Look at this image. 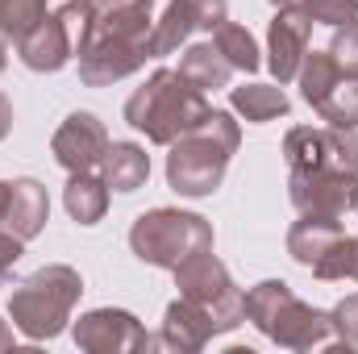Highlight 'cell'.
<instances>
[{
  "mask_svg": "<svg viewBox=\"0 0 358 354\" xmlns=\"http://www.w3.org/2000/svg\"><path fill=\"white\" fill-rule=\"evenodd\" d=\"M213 242H217L213 221L200 213H187V208H150L129 225L134 259L150 267H167V271H176L196 250H213Z\"/></svg>",
  "mask_w": 358,
  "mask_h": 354,
  "instance_id": "cell-6",
  "label": "cell"
},
{
  "mask_svg": "<svg viewBox=\"0 0 358 354\" xmlns=\"http://www.w3.org/2000/svg\"><path fill=\"white\" fill-rule=\"evenodd\" d=\"M76 346L88 354H134V351H150V334L146 325L125 313V309H92L71 325Z\"/></svg>",
  "mask_w": 358,
  "mask_h": 354,
  "instance_id": "cell-10",
  "label": "cell"
},
{
  "mask_svg": "<svg viewBox=\"0 0 358 354\" xmlns=\"http://www.w3.org/2000/svg\"><path fill=\"white\" fill-rule=\"evenodd\" d=\"M329 321H334V338H338L342 346L358 351V292L342 296V300L329 309Z\"/></svg>",
  "mask_w": 358,
  "mask_h": 354,
  "instance_id": "cell-29",
  "label": "cell"
},
{
  "mask_svg": "<svg viewBox=\"0 0 358 354\" xmlns=\"http://www.w3.org/2000/svg\"><path fill=\"white\" fill-rule=\"evenodd\" d=\"M317 113L334 129H358V80H342L338 88L317 104Z\"/></svg>",
  "mask_w": 358,
  "mask_h": 354,
  "instance_id": "cell-25",
  "label": "cell"
},
{
  "mask_svg": "<svg viewBox=\"0 0 358 354\" xmlns=\"http://www.w3.org/2000/svg\"><path fill=\"white\" fill-rule=\"evenodd\" d=\"M350 279H358V259H355V271H350Z\"/></svg>",
  "mask_w": 358,
  "mask_h": 354,
  "instance_id": "cell-37",
  "label": "cell"
},
{
  "mask_svg": "<svg viewBox=\"0 0 358 354\" xmlns=\"http://www.w3.org/2000/svg\"><path fill=\"white\" fill-rule=\"evenodd\" d=\"M80 296H84V279H80L76 267L46 263L13 288V296H8V321L29 342H50V338H59L67 330L71 309L80 304Z\"/></svg>",
  "mask_w": 358,
  "mask_h": 354,
  "instance_id": "cell-5",
  "label": "cell"
},
{
  "mask_svg": "<svg viewBox=\"0 0 358 354\" xmlns=\"http://www.w3.org/2000/svg\"><path fill=\"white\" fill-rule=\"evenodd\" d=\"M283 163H287V171L321 167L325 163V129H313V125L287 129V138H283Z\"/></svg>",
  "mask_w": 358,
  "mask_h": 354,
  "instance_id": "cell-23",
  "label": "cell"
},
{
  "mask_svg": "<svg viewBox=\"0 0 358 354\" xmlns=\"http://www.w3.org/2000/svg\"><path fill=\"white\" fill-rule=\"evenodd\" d=\"M46 13H50L46 0H0V38L21 42Z\"/></svg>",
  "mask_w": 358,
  "mask_h": 354,
  "instance_id": "cell-24",
  "label": "cell"
},
{
  "mask_svg": "<svg viewBox=\"0 0 358 354\" xmlns=\"http://www.w3.org/2000/svg\"><path fill=\"white\" fill-rule=\"evenodd\" d=\"M246 321L283 351H325L334 342L329 313L300 300L283 279H263L246 292Z\"/></svg>",
  "mask_w": 358,
  "mask_h": 354,
  "instance_id": "cell-4",
  "label": "cell"
},
{
  "mask_svg": "<svg viewBox=\"0 0 358 354\" xmlns=\"http://www.w3.org/2000/svg\"><path fill=\"white\" fill-rule=\"evenodd\" d=\"M63 204H67L71 221H80V225L104 221V213H108V183H104V176L76 171L67 179V187H63Z\"/></svg>",
  "mask_w": 358,
  "mask_h": 354,
  "instance_id": "cell-20",
  "label": "cell"
},
{
  "mask_svg": "<svg viewBox=\"0 0 358 354\" xmlns=\"http://www.w3.org/2000/svg\"><path fill=\"white\" fill-rule=\"evenodd\" d=\"M4 283H8V275H0V288H4Z\"/></svg>",
  "mask_w": 358,
  "mask_h": 354,
  "instance_id": "cell-38",
  "label": "cell"
},
{
  "mask_svg": "<svg viewBox=\"0 0 358 354\" xmlns=\"http://www.w3.org/2000/svg\"><path fill=\"white\" fill-rule=\"evenodd\" d=\"M4 63H8V42L0 38V71H4Z\"/></svg>",
  "mask_w": 358,
  "mask_h": 354,
  "instance_id": "cell-35",
  "label": "cell"
},
{
  "mask_svg": "<svg viewBox=\"0 0 358 354\" xmlns=\"http://www.w3.org/2000/svg\"><path fill=\"white\" fill-rule=\"evenodd\" d=\"M321 167L358 176V129H334V125H325V163Z\"/></svg>",
  "mask_w": 358,
  "mask_h": 354,
  "instance_id": "cell-26",
  "label": "cell"
},
{
  "mask_svg": "<svg viewBox=\"0 0 358 354\" xmlns=\"http://www.w3.org/2000/svg\"><path fill=\"white\" fill-rule=\"evenodd\" d=\"M92 13H96V4H88V0H67L63 8L46 13V17L17 42V59H21L29 71H38V76L63 71L71 59H80V46H84V38H88Z\"/></svg>",
  "mask_w": 358,
  "mask_h": 354,
  "instance_id": "cell-7",
  "label": "cell"
},
{
  "mask_svg": "<svg viewBox=\"0 0 358 354\" xmlns=\"http://www.w3.org/2000/svg\"><path fill=\"white\" fill-rule=\"evenodd\" d=\"M313 38V17L300 4H283L267 25V67L275 84H292Z\"/></svg>",
  "mask_w": 358,
  "mask_h": 354,
  "instance_id": "cell-13",
  "label": "cell"
},
{
  "mask_svg": "<svg viewBox=\"0 0 358 354\" xmlns=\"http://www.w3.org/2000/svg\"><path fill=\"white\" fill-rule=\"evenodd\" d=\"M229 108L250 125H267L275 117H287L292 104L283 84H242V88H229Z\"/></svg>",
  "mask_w": 358,
  "mask_h": 354,
  "instance_id": "cell-19",
  "label": "cell"
},
{
  "mask_svg": "<svg viewBox=\"0 0 358 354\" xmlns=\"http://www.w3.org/2000/svg\"><path fill=\"white\" fill-rule=\"evenodd\" d=\"M88 4H104V0H88Z\"/></svg>",
  "mask_w": 358,
  "mask_h": 354,
  "instance_id": "cell-39",
  "label": "cell"
},
{
  "mask_svg": "<svg viewBox=\"0 0 358 354\" xmlns=\"http://www.w3.org/2000/svg\"><path fill=\"white\" fill-rule=\"evenodd\" d=\"M287 200L296 204V213L342 221L346 213H355L358 204V176L334 171V167L287 171Z\"/></svg>",
  "mask_w": 358,
  "mask_h": 354,
  "instance_id": "cell-9",
  "label": "cell"
},
{
  "mask_svg": "<svg viewBox=\"0 0 358 354\" xmlns=\"http://www.w3.org/2000/svg\"><path fill=\"white\" fill-rule=\"evenodd\" d=\"M238 142H242V125L234 121V113L213 108L196 129L179 134L167 146L171 150L167 155V187L187 200L213 196L229 171V159L238 155Z\"/></svg>",
  "mask_w": 358,
  "mask_h": 354,
  "instance_id": "cell-2",
  "label": "cell"
},
{
  "mask_svg": "<svg viewBox=\"0 0 358 354\" xmlns=\"http://www.w3.org/2000/svg\"><path fill=\"white\" fill-rule=\"evenodd\" d=\"M4 351H13V330H8V321L0 317V354Z\"/></svg>",
  "mask_w": 358,
  "mask_h": 354,
  "instance_id": "cell-33",
  "label": "cell"
},
{
  "mask_svg": "<svg viewBox=\"0 0 358 354\" xmlns=\"http://www.w3.org/2000/svg\"><path fill=\"white\" fill-rule=\"evenodd\" d=\"M300 8L313 17V25H329V29L358 21V0H300Z\"/></svg>",
  "mask_w": 358,
  "mask_h": 354,
  "instance_id": "cell-28",
  "label": "cell"
},
{
  "mask_svg": "<svg viewBox=\"0 0 358 354\" xmlns=\"http://www.w3.org/2000/svg\"><path fill=\"white\" fill-rule=\"evenodd\" d=\"M355 259H358V238L355 234H342V238L325 250V259L313 267V275H317V279H346V275L355 271Z\"/></svg>",
  "mask_w": 358,
  "mask_h": 354,
  "instance_id": "cell-27",
  "label": "cell"
},
{
  "mask_svg": "<svg viewBox=\"0 0 358 354\" xmlns=\"http://www.w3.org/2000/svg\"><path fill=\"white\" fill-rule=\"evenodd\" d=\"M176 71L187 84H196L200 92L229 88V76H234V67H229V59L217 50V42H192V46L179 55Z\"/></svg>",
  "mask_w": 358,
  "mask_h": 354,
  "instance_id": "cell-18",
  "label": "cell"
},
{
  "mask_svg": "<svg viewBox=\"0 0 358 354\" xmlns=\"http://www.w3.org/2000/svg\"><path fill=\"white\" fill-rule=\"evenodd\" d=\"M8 129H13V100L0 92V142L8 138Z\"/></svg>",
  "mask_w": 358,
  "mask_h": 354,
  "instance_id": "cell-32",
  "label": "cell"
},
{
  "mask_svg": "<svg viewBox=\"0 0 358 354\" xmlns=\"http://www.w3.org/2000/svg\"><path fill=\"white\" fill-rule=\"evenodd\" d=\"M221 21H229V0H171L163 8V17L155 21V34H150L155 59L176 55L196 29H208L213 34Z\"/></svg>",
  "mask_w": 358,
  "mask_h": 354,
  "instance_id": "cell-12",
  "label": "cell"
},
{
  "mask_svg": "<svg viewBox=\"0 0 358 354\" xmlns=\"http://www.w3.org/2000/svg\"><path fill=\"white\" fill-rule=\"evenodd\" d=\"M213 338H221L217 325H213V317H208L200 304H192L187 296H179V300L167 304L163 330H159V338H150V346L176 351V354H196V351H204Z\"/></svg>",
  "mask_w": 358,
  "mask_h": 354,
  "instance_id": "cell-14",
  "label": "cell"
},
{
  "mask_svg": "<svg viewBox=\"0 0 358 354\" xmlns=\"http://www.w3.org/2000/svg\"><path fill=\"white\" fill-rule=\"evenodd\" d=\"M213 42H217V50L229 59V67L234 71H259L263 67V55H259V42H255V34L246 29V25H238V21H221L217 29H213Z\"/></svg>",
  "mask_w": 358,
  "mask_h": 354,
  "instance_id": "cell-22",
  "label": "cell"
},
{
  "mask_svg": "<svg viewBox=\"0 0 358 354\" xmlns=\"http://www.w3.org/2000/svg\"><path fill=\"white\" fill-rule=\"evenodd\" d=\"M329 55L338 59V67H342V76H346V80H358V21L342 25V29H334Z\"/></svg>",
  "mask_w": 358,
  "mask_h": 354,
  "instance_id": "cell-30",
  "label": "cell"
},
{
  "mask_svg": "<svg viewBox=\"0 0 358 354\" xmlns=\"http://www.w3.org/2000/svg\"><path fill=\"white\" fill-rule=\"evenodd\" d=\"M346 229H342V221H334V217H308V213H300V221L287 229V255H292V263L300 267H313L325 259V250L342 238Z\"/></svg>",
  "mask_w": 358,
  "mask_h": 354,
  "instance_id": "cell-16",
  "label": "cell"
},
{
  "mask_svg": "<svg viewBox=\"0 0 358 354\" xmlns=\"http://www.w3.org/2000/svg\"><path fill=\"white\" fill-rule=\"evenodd\" d=\"M346 76H342V67H338V59L329 55V50H308L304 55V63H300V71H296V84H300V96L317 108L329 92L338 88Z\"/></svg>",
  "mask_w": 358,
  "mask_h": 354,
  "instance_id": "cell-21",
  "label": "cell"
},
{
  "mask_svg": "<svg viewBox=\"0 0 358 354\" xmlns=\"http://www.w3.org/2000/svg\"><path fill=\"white\" fill-rule=\"evenodd\" d=\"M50 221V196L46 187L34 176H21L8 183V200H4V217H0V229L17 234L21 242H34Z\"/></svg>",
  "mask_w": 358,
  "mask_h": 354,
  "instance_id": "cell-15",
  "label": "cell"
},
{
  "mask_svg": "<svg viewBox=\"0 0 358 354\" xmlns=\"http://www.w3.org/2000/svg\"><path fill=\"white\" fill-rule=\"evenodd\" d=\"M155 0H104L96 4L88 38L80 46V84L108 88L155 59Z\"/></svg>",
  "mask_w": 358,
  "mask_h": 354,
  "instance_id": "cell-1",
  "label": "cell"
},
{
  "mask_svg": "<svg viewBox=\"0 0 358 354\" xmlns=\"http://www.w3.org/2000/svg\"><path fill=\"white\" fill-rule=\"evenodd\" d=\"M208 113H213L208 92L187 84L176 67L150 71V80L142 88H134V96L125 100V121L138 134H146V142H155V146H171L179 134L196 129Z\"/></svg>",
  "mask_w": 358,
  "mask_h": 354,
  "instance_id": "cell-3",
  "label": "cell"
},
{
  "mask_svg": "<svg viewBox=\"0 0 358 354\" xmlns=\"http://www.w3.org/2000/svg\"><path fill=\"white\" fill-rule=\"evenodd\" d=\"M355 208H358V204H355Z\"/></svg>",
  "mask_w": 358,
  "mask_h": 354,
  "instance_id": "cell-40",
  "label": "cell"
},
{
  "mask_svg": "<svg viewBox=\"0 0 358 354\" xmlns=\"http://www.w3.org/2000/svg\"><path fill=\"white\" fill-rule=\"evenodd\" d=\"M104 150H108V129H104V121L88 113V108H76V113H67V121L55 129V138H50V155H55V163L67 171V176H76V171H96L100 167V159H104Z\"/></svg>",
  "mask_w": 358,
  "mask_h": 354,
  "instance_id": "cell-11",
  "label": "cell"
},
{
  "mask_svg": "<svg viewBox=\"0 0 358 354\" xmlns=\"http://www.w3.org/2000/svg\"><path fill=\"white\" fill-rule=\"evenodd\" d=\"M271 4H275V8H283V4H300V0H271Z\"/></svg>",
  "mask_w": 358,
  "mask_h": 354,
  "instance_id": "cell-36",
  "label": "cell"
},
{
  "mask_svg": "<svg viewBox=\"0 0 358 354\" xmlns=\"http://www.w3.org/2000/svg\"><path fill=\"white\" fill-rule=\"evenodd\" d=\"M100 176L108 183V192H138L150 179V155L138 142H108L104 159H100Z\"/></svg>",
  "mask_w": 358,
  "mask_h": 354,
  "instance_id": "cell-17",
  "label": "cell"
},
{
  "mask_svg": "<svg viewBox=\"0 0 358 354\" xmlns=\"http://www.w3.org/2000/svg\"><path fill=\"white\" fill-rule=\"evenodd\" d=\"M4 200H8V179H0V217H4Z\"/></svg>",
  "mask_w": 358,
  "mask_h": 354,
  "instance_id": "cell-34",
  "label": "cell"
},
{
  "mask_svg": "<svg viewBox=\"0 0 358 354\" xmlns=\"http://www.w3.org/2000/svg\"><path fill=\"white\" fill-rule=\"evenodd\" d=\"M176 288H179V296H187L192 304H200L213 317L217 334H229V330H238L246 321V292L234 283L229 267L221 263L213 250L187 255L176 267Z\"/></svg>",
  "mask_w": 358,
  "mask_h": 354,
  "instance_id": "cell-8",
  "label": "cell"
},
{
  "mask_svg": "<svg viewBox=\"0 0 358 354\" xmlns=\"http://www.w3.org/2000/svg\"><path fill=\"white\" fill-rule=\"evenodd\" d=\"M25 255V242L17 238V234H8V229H0V275H8L17 259Z\"/></svg>",
  "mask_w": 358,
  "mask_h": 354,
  "instance_id": "cell-31",
  "label": "cell"
}]
</instances>
